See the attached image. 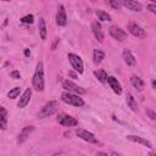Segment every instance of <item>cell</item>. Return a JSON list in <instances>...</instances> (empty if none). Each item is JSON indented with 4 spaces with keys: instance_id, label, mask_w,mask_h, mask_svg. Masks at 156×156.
I'll list each match as a JSON object with an SVG mask.
<instances>
[{
    "instance_id": "1",
    "label": "cell",
    "mask_w": 156,
    "mask_h": 156,
    "mask_svg": "<svg viewBox=\"0 0 156 156\" xmlns=\"http://www.w3.org/2000/svg\"><path fill=\"white\" fill-rule=\"evenodd\" d=\"M32 84H33V88H34L37 91H43L44 88H45L44 66H43V62H41V61H39V62L37 63V68H35V72H34V74H33Z\"/></svg>"
},
{
    "instance_id": "2",
    "label": "cell",
    "mask_w": 156,
    "mask_h": 156,
    "mask_svg": "<svg viewBox=\"0 0 156 156\" xmlns=\"http://www.w3.org/2000/svg\"><path fill=\"white\" fill-rule=\"evenodd\" d=\"M61 101H63L67 105L74 106V107H82L85 105L84 100L76 93H71V91H65L61 94Z\"/></svg>"
},
{
    "instance_id": "3",
    "label": "cell",
    "mask_w": 156,
    "mask_h": 156,
    "mask_svg": "<svg viewBox=\"0 0 156 156\" xmlns=\"http://www.w3.org/2000/svg\"><path fill=\"white\" fill-rule=\"evenodd\" d=\"M57 110H58V101L51 100V101L46 102V104L41 107V110H40L39 113H38V117H39V118L50 117V116H52L54 113H56Z\"/></svg>"
},
{
    "instance_id": "4",
    "label": "cell",
    "mask_w": 156,
    "mask_h": 156,
    "mask_svg": "<svg viewBox=\"0 0 156 156\" xmlns=\"http://www.w3.org/2000/svg\"><path fill=\"white\" fill-rule=\"evenodd\" d=\"M67 58H68V61H69L72 68H73L77 73L82 74V73L84 72V63H83V60L80 58V56L69 52V54L67 55Z\"/></svg>"
},
{
    "instance_id": "5",
    "label": "cell",
    "mask_w": 156,
    "mask_h": 156,
    "mask_svg": "<svg viewBox=\"0 0 156 156\" xmlns=\"http://www.w3.org/2000/svg\"><path fill=\"white\" fill-rule=\"evenodd\" d=\"M62 88L66 90V91H71V93H76L78 95H84L87 93V90L82 87H79L78 84H76L74 82L69 80V79H66L62 82Z\"/></svg>"
},
{
    "instance_id": "6",
    "label": "cell",
    "mask_w": 156,
    "mask_h": 156,
    "mask_svg": "<svg viewBox=\"0 0 156 156\" xmlns=\"http://www.w3.org/2000/svg\"><path fill=\"white\" fill-rule=\"evenodd\" d=\"M76 134L77 136H79L82 140L87 141V143H90V144H99V140L96 139V136L91 133V132H88L87 129H83V128H78L76 130Z\"/></svg>"
},
{
    "instance_id": "7",
    "label": "cell",
    "mask_w": 156,
    "mask_h": 156,
    "mask_svg": "<svg viewBox=\"0 0 156 156\" xmlns=\"http://www.w3.org/2000/svg\"><path fill=\"white\" fill-rule=\"evenodd\" d=\"M108 33H110V35H111L113 39H116L117 41H124V40L128 38L127 32L123 30L122 28L117 27V26H111V27L108 28Z\"/></svg>"
},
{
    "instance_id": "8",
    "label": "cell",
    "mask_w": 156,
    "mask_h": 156,
    "mask_svg": "<svg viewBox=\"0 0 156 156\" xmlns=\"http://www.w3.org/2000/svg\"><path fill=\"white\" fill-rule=\"evenodd\" d=\"M57 122L62 127H76L78 124V121L74 117H72L69 115H66V113L58 115L57 116Z\"/></svg>"
},
{
    "instance_id": "9",
    "label": "cell",
    "mask_w": 156,
    "mask_h": 156,
    "mask_svg": "<svg viewBox=\"0 0 156 156\" xmlns=\"http://www.w3.org/2000/svg\"><path fill=\"white\" fill-rule=\"evenodd\" d=\"M128 30H129V33H130L133 37H135V38L144 39V38L146 37L145 29H144L143 27H140L139 24H136V23H129V24H128Z\"/></svg>"
},
{
    "instance_id": "10",
    "label": "cell",
    "mask_w": 156,
    "mask_h": 156,
    "mask_svg": "<svg viewBox=\"0 0 156 156\" xmlns=\"http://www.w3.org/2000/svg\"><path fill=\"white\" fill-rule=\"evenodd\" d=\"M56 24L60 27H63L67 24V15L63 5H58L57 12H56Z\"/></svg>"
},
{
    "instance_id": "11",
    "label": "cell",
    "mask_w": 156,
    "mask_h": 156,
    "mask_svg": "<svg viewBox=\"0 0 156 156\" xmlns=\"http://www.w3.org/2000/svg\"><path fill=\"white\" fill-rule=\"evenodd\" d=\"M119 2H121V6H124L128 10L134 11V12H140L143 10L141 5L136 0H119Z\"/></svg>"
},
{
    "instance_id": "12",
    "label": "cell",
    "mask_w": 156,
    "mask_h": 156,
    "mask_svg": "<svg viewBox=\"0 0 156 156\" xmlns=\"http://www.w3.org/2000/svg\"><path fill=\"white\" fill-rule=\"evenodd\" d=\"M91 32H93V34H94L96 40H99L100 43L104 41V32H102L100 22H98V21L91 22Z\"/></svg>"
},
{
    "instance_id": "13",
    "label": "cell",
    "mask_w": 156,
    "mask_h": 156,
    "mask_svg": "<svg viewBox=\"0 0 156 156\" xmlns=\"http://www.w3.org/2000/svg\"><path fill=\"white\" fill-rule=\"evenodd\" d=\"M106 82L108 83V85L113 90V93H116L117 95H121L122 94V85H121V83H119V80L117 78H115L112 76H107Z\"/></svg>"
},
{
    "instance_id": "14",
    "label": "cell",
    "mask_w": 156,
    "mask_h": 156,
    "mask_svg": "<svg viewBox=\"0 0 156 156\" xmlns=\"http://www.w3.org/2000/svg\"><path fill=\"white\" fill-rule=\"evenodd\" d=\"M30 98H32V89H30V88H27V89L23 91V94L21 95V98H20V100H18V102H17V106H18L20 108H24V107L29 104Z\"/></svg>"
},
{
    "instance_id": "15",
    "label": "cell",
    "mask_w": 156,
    "mask_h": 156,
    "mask_svg": "<svg viewBox=\"0 0 156 156\" xmlns=\"http://www.w3.org/2000/svg\"><path fill=\"white\" fill-rule=\"evenodd\" d=\"M33 130H34V126H26V127H23L22 130H21L20 134H18L17 143H18V144H22L23 141H26V140L28 139L29 134H30Z\"/></svg>"
},
{
    "instance_id": "16",
    "label": "cell",
    "mask_w": 156,
    "mask_h": 156,
    "mask_svg": "<svg viewBox=\"0 0 156 156\" xmlns=\"http://www.w3.org/2000/svg\"><path fill=\"white\" fill-rule=\"evenodd\" d=\"M127 139L130 140V141L141 144V145L146 146L147 149H152V147H154V146H152V143H151L150 140H146V139H144V138H141V136H138V135H132V134H130V135H127Z\"/></svg>"
},
{
    "instance_id": "17",
    "label": "cell",
    "mask_w": 156,
    "mask_h": 156,
    "mask_svg": "<svg viewBox=\"0 0 156 156\" xmlns=\"http://www.w3.org/2000/svg\"><path fill=\"white\" fill-rule=\"evenodd\" d=\"M130 83H132V85L135 88L136 91H143L144 88H145V82H144L139 76L133 74V76L130 77Z\"/></svg>"
},
{
    "instance_id": "18",
    "label": "cell",
    "mask_w": 156,
    "mask_h": 156,
    "mask_svg": "<svg viewBox=\"0 0 156 156\" xmlns=\"http://www.w3.org/2000/svg\"><path fill=\"white\" fill-rule=\"evenodd\" d=\"M122 55H123V60H124V62H126L128 66H135V65H136V58L134 57V55L132 54L130 50L124 49L123 52H122Z\"/></svg>"
},
{
    "instance_id": "19",
    "label": "cell",
    "mask_w": 156,
    "mask_h": 156,
    "mask_svg": "<svg viewBox=\"0 0 156 156\" xmlns=\"http://www.w3.org/2000/svg\"><path fill=\"white\" fill-rule=\"evenodd\" d=\"M38 29H39L40 39H41V40H46V37H48V29H46L45 20H44L43 17L39 18V22H38Z\"/></svg>"
},
{
    "instance_id": "20",
    "label": "cell",
    "mask_w": 156,
    "mask_h": 156,
    "mask_svg": "<svg viewBox=\"0 0 156 156\" xmlns=\"http://www.w3.org/2000/svg\"><path fill=\"white\" fill-rule=\"evenodd\" d=\"M7 128V111L5 107L0 106V129L5 130Z\"/></svg>"
},
{
    "instance_id": "21",
    "label": "cell",
    "mask_w": 156,
    "mask_h": 156,
    "mask_svg": "<svg viewBox=\"0 0 156 156\" xmlns=\"http://www.w3.org/2000/svg\"><path fill=\"white\" fill-rule=\"evenodd\" d=\"M126 101H127L128 107H129V108H130L133 112H138V104H136V100L134 99V96H133L130 93H127Z\"/></svg>"
},
{
    "instance_id": "22",
    "label": "cell",
    "mask_w": 156,
    "mask_h": 156,
    "mask_svg": "<svg viewBox=\"0 0 156 156\" xmlns=\"http://www.w3.org/2000/svg\"><path fill=\"white\" fill-rule=\"evenodd\" d=\"M104 58H105V52L104 51L98 50V49L93 51V60H94V63L95 65H100Z\"/></svg>"
},
{
    "instance_id": "23",
    "label": "cell",
    "mask_w": 156,
    "mask_h": 156,
    "mask_svg": "<svg viewBox=\"0 0 156 156\" xmlns=\"http://www.w3.org/2000/svg\"><path fill=\"white\" fill-rule=\"evenodd\" d=\"M94 76L96 77V79L101 83H105L106 79H107V73L104 71V69H96L94 71Z\"/></svg>"
},
{
    "instance_id": "24",
    "label": "cell",
    "mask_w": 156,
    "mask_h": 156,
    "mask_svg": "<svg viewBox=\"0 0 156 156\" xmlns=\"http://www.w3.org/2000/svg\"><path fill=\"white\" fill-rule=\"evenodd\" d=\"M96 16H98V18L100 20V21H106V22H110V21H112V18H111V16L107 13V12H105V11H102V10H96Z\"/></svg>"
},
{
    "instance_id": "25",
    "label": "cell",
    "mask_w": 156,
    "mask_h": 156,
    "mask_svg": "<svg viewBox=\"0 0 156 156\" xmlns=\"http://www.w3.org/2000/svg\"><path fill=\"white\" fill-rule=\"evenodd\" d=\"M20 93H21V88H20V87H15V88H12V89L7 93V98L11 99V100H13V99L18 98Z\"/></svg>"
},
{
    "instance_id": "26",
    "label": "cell",
    "mask_w": 156,
    "mask_h": 156,
    "mask_svg": "<svg viewBox=\"0 0 156 156\" xmlns=\"http://www.w3.org/2000/svg\"><path fill=\"white\" fill-rule=\"evenodd\" d=\"M105 2L107 4V5H110L112 9H115V10H119L121 9V2H119V0H105Z\"/></svg>"
},
{
    "instance_id": "27",
    "label": "cell",
    "mask_w": 156,
    "mask_h": 156,
    "mask_svg": "<svg viewBox=\"0 0 156 156\" xmlns=\"http://www.w3.org/2000/svg\"><path fill=\"white\" fill-rule=\"evenodd\" d=\"M20 21H21L22 23H24V24H32V23L34 22V16H33V15H26V16H23Z\"/></svg>"
},
{
    "instance_id": "28",
    "label": "cell",
    "mask_w": 156,
    "mask_h": 156,
    "mask_svg": "<svg viewBox=\"0 0 156 156\" xmlns=\"http://www.w3.org/2000/svg\"><path fill=\"white\" fill-rule=\"evenodd\" d=\"M146 115L150 117V119H152V121L156 119V113H155L154 110H151V108H146Z\"/></svg>"
},
{
    "instance_id": "29",
    "label": "cell",
    "mask_w": 156,
    "mask_h": 156,
    "mask_svg": "<svg viewBox=\"0 0 156 156\" xmlns=\"http://www.w3.org/2000/svg\"><path fill=\"white\" fill-rule=\"evenodd\" d=\"M10 77L13 78V79H20V78H21V73H20L18 71H12V72L10 73Z\"/></svg>"
},
{
    "instance_id": "30",
    "label": "cell",
    "mask_w": 156,
    "mask_h": 156,
    "mask_svg": "<svg viewBox=\"0 0 156 156\" xmlns=\"http://www.w3.org/2000/svg\"><path fill=\"white\" fill-rule=\"evenodd\" d=\"M150 12H152V13H156V5L152 2V4H150V5H147V7H146Z\"/></svg>"
},
{
    "instance_id": "31",
    "label": "cell",
    "mask_w": 156,
    "mask_h": 156,
    "mask_svg": "<svg viewBox=\"0 0 156 156\" xmlns=\"http://www.w3.org/2000/svg\"><path fill=\"white\" fill-rule=\"evenodd\" d=\"M58 41H60V39H58V38H55V40H54V43H52V45H51V50H55V48H56V45L58 44Z\"/></svg>"
},
{
    "instance_id": "32",
    "label": "cell",
    "mask_w": 156,
    "mask_h": 156,
    "mask_svg": "<svg viewBox=\"0 0 156 156\" xmlns=\"http://www.w3.org/2000/svg\"><path fill=\"white\" fill-rule=\"evenodd\" d=\"M68 76H69V77H72L73 79H76V78L78 77V76H77V73H76V72H73V71H69V72H68Z\"/></svg>"
},
{
    "instance_id": "33",
    "label": "cell",
    "mask_w": 156,
    "mask_h": 156,
    "mask_svg": "<svg viewBox=\"0 0 156 156\" xmlns=\"http://www.w3.org/2000/svg\"><path fill=\"white\" fill-rule=\"evenodd\" d=\"M29 55H30V50H29V49H24V56L28 57Z\"/></svg>"
},
{
    "instance_id": "34",
    "label": "cell",
    "mask_w": 156,
    "mask_h": 156,
    "mask_svg": "<svg viewBox=\"0 0 156 156\" xmlns=\"http://www.w3.org/2000/svg\"><path fill=\"white\" fill-rule=\"evenodd\" d=\"M151 85H152V88H154V89L156 88V82H155V79H152V82H151Z\"/></svg>"
},
{
    "instance_id": "35",
    "label": "cell",
    "mask_w": 156,
    "mask_h": 156,
    "mask_svg": "<svg viewBox=\"0 0 156 156\" xmlns=\"http://www.w3.org/2000/svg\"><path fill=\"white\" fill-rule=\"evenodd\" d=\"M98 155H107V154H106V152H101V151H99Z\"/></svg>"
},
{
    "instance_id": "36",
    "label": "cell",
    "mask_w": 156,
    "mask_h": 156,
    "mask_svg": "<svg viewBox=\"0 0 156 156\" xmlns=\"http://www.w3.org/2000/svg\"><path fill=\"white\" fill-rule=\"evenodd\" d=\"M150 1H151V2H155V1H156V0H150Z\"/></svg>"
},
{
    "instance_id": "37",
    "label": "cell",
    "mask_w": 156,
    "mask_h": 156,
    "mask_svg": "<svg viewBox=\"0 0 156 156\" xmlns=\"http://www.w3.org/2000/svg\"><path fill=\"white\" fill-rule=\"evenodd\" d=\"M1 1H10V0H1Z\"/></svg>"
}]
</instances>
